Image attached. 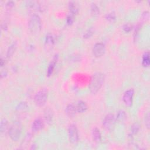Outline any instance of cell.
Masks as SVG:
<instances>
[{
	"instance_id": "1",
	"label": "cell",
	"mask_w": 150,
	"mask_h": 150,
	"mask_svg": "<svg viewBox=\"0 0 150 150\" xmlns=\"http://www.w3.org/2000/svg\"><path fill=\"white\" fill-rule=\"evenodd\" d=\"M105 80V75L101 72H96L93 74L91 83L89 84V91L93 95L96 94L102 87Z\"/></svg>"
},
{
	"instance_id": "2",
	"label": "cell",
	"mask_w": 150,
	"mask_h": 150,
	"mask_svg": "<svg viewBox=\"0 0 150 150\" xmlns=\"http://www.w3.org/2000/svg\"><path fill=\"white\" fill-rule=\"evenodd\" d=\"M28 28L33 34H38L42 29V21L40 17L36 14H33L28 21Z\"/></svg>"
},
{
	"instance_id": "3",
	"label": "cell",
	"mask_w": 150,
	"mask_h": 150,
	"mask_svg": "<svg viewBox=\"0 0 150 150\" xmlns=\"http://www.w3.org/2000/svg\"><path fill=\"white\" fill-rule=\"evenodd\" d=\"M22 126L18 122H14L10 127L8 131L9 137L13 141H17L21 135Z\"/></svg>"
},
{
	"instance_id": "4",
	"label": "cell",
	"mask_w": 150,
	"mask_h": 150,
	"mask_svg": "<svg viewBox=\"0 0 150 150\" xmlns=\"http://www.w3.org/2000/svg\"><path fill=\"white\" fill-rule=\"evenodd\" d=\"M48 92L47 89H43L39 91L34 97V102L37 106H43L47 101Z\"/></svg>"
},
{
	"instance_id": "5",
	"label": "cell",
	"mask_w": 150,
	"mask_h": 150,
	"mask_svg": "<svg viewBox=\"0 0 150 150\" xmlns=\"http://www.w3.org/2000/svg\"><path fill=\"white\" fill-rule=\"evenodd\" d=\"M68 136L72 144H76L79 141V136L78 128L76 125L72 124L68 128Z\"/></svg>"
},
{
	"instance_id": "6",
	"label": "cell",
	"mask_w": 150,
	"mask_h": 150,
	"mask_svg": "<svg viewBox=\"0 0 150 150\" xmlns=\"http://www.w3.org/2000/svg\"><path fill=\"white\" fill-rule=\"evenodd\" d=\"M116 122V120L113 114H109L106 116L103 120V126L106 130L111 131L114 127Z\"/></svg>"
},
{
	"instance_id": "7",
	"label": "cell",
	"mask_w": 150,
	"mask_h": 150,
	"mask_svg": "<svg viewBox=\"0 0 150 150\" xmlns=\"http://www.w3.org/2000/svg\"><path fill=\"white\" fill-rule=\"evenodd\" d=\"M134 95V90L133 89H130L124 92L123 96V100L126 106L128 107L132 106Z\"/></svg>"
},
{
	"instance_id": "8",
	"label": "cell",
	"mask_w": 150,
	"mask_h": 150,
	"mask_svg": "<svg viewBox=\"0 0 150 150\" xmlns=\"http://www.w3.org/2000/svg\"><path fill=\"white\" fill-rule=\"evenodd\" d=\"M106 52V47L103 43H96L93 48V53L96 57H100L103 56Z\"/></svg>"
},
{
	"instance_id": "9",
	"label": "cell",
	"mask_w": 150,
	"mask_h": 150,
	"mask_svg": "<svg viewBox=\"0 0 150 150\" xmlns=\"http://www.w3.org/2000/svg\"><path fill=\"white\" fill-rule=\"evenodd\" d=\"M43 127V122L41 118H37L34 121L32 124L31 129L33 132H38L42 130Z\"/></svg>"
},
{
	"instance_id": "10",
	"label": "cell",
	"mask_w": 150,
	"mask_h": 150,
	"mask_svg": "<svg viewBox=\"0 0 150 150\" xmlns=\"http://www.w3.org/2000/svg\"><path fill=\"white\" fill-rule=\"evenodd\" d=\"M65 112L69 117H73L76 115L77 112L76 106L72 103L69 104L66 107Z\"/></svg>"
},
{
	"instance_id": "11",
	"label": "cell",
	"mask_w": 150,
	"mask_h": 150,
	"mask_svg": "<svg viewBox=\"0 0 150 150\" xmlns=\"http://www.w3.org/2000/svg\"><path fill=\"white\" fill-rule=\"evenodd\" d=\"M76 108L77 112L79 113H83L86 111L88 109V106L86 102L83 101H79L76 105Z\"/></svg>"
},
{
	"instance_id": "12",
	"label": "cell",
	"mask_w": 150,
	"mask_h": 150,
	"mask_svg": "<svg viewBox=\"0 0 150 150\" xmlns=\"http://www.w3.org/2000/svg\"><path fill=\"white\" fill-rule=\"evenodd\" d=\"M57 59H58L57 55H55V57H53V60L51 61V62L49 64L48 68V71H47V76H48L49 77L52 74L53 70L55 69L57 61Z\"/></svg>"
},
{
	"instance_id": "13",
	"label": "cell",
	"mask_w": 150,
	"mask_h": 150,
	"mask_svg": "<svg viewBox=\"0 0 150 150\" xmlns=\"http://www.w3.org/2000/svg\"><path fill=\"white\" fill-rule=\"evenodd\" d=\"M69 9L70 11V14L75 16L79 12V7L78 4L74 1H70L69 3Z\"/></svg>"
},
{
	"instance_id": "14",
	"label": "cell",
	"mask_w": 150,
	"mask_h": 150,
	"mask_svg": "<svg viewBox=\"0 0 150 150\" xmlns=\"http://www.w3.org/2000/svg\"><path fill=\"white\" fill-rule=\"evenodd\" d=\"M92 137L95 143H99L101 141V135L100 130L96 127L92 131Z\"/></svg>"
},
{
	"instance_id": "15",
	"label": "cell",
	"mask_w": 150,
	"mask_h": 150,
	"mask_svg": "<svg viewBox=\"0 0 150 150\" xmlns=\"http://www.w3.org/2000/svg\"><path fill=\"white\" fill-rule=\"evenodd\" d=\"M53 116V113L52 110L51 109L48 108L45 110V111H44V117H45V120H46L47 123L49 124L52 122Z\"/></svg>"
},
{
	"instance_id": "16",
	"label": "cell",
	"mask_w": 150,
	"mask_h": 150,
	"mask_svg": "<svg viewBox=\"0 0 150 150\" xmlns=\"http://www.w3.org/2000/svg\"><path fill=\"white\" fill-rule=\"evenodd\" d=\"M127 118L126 113L123 110H120L117 112L116 117V120L118 122H123Z\"/></svg>"
},
{
	"instance_id": "17",
	"label": "cell",
	"mask_w": 150,
	"mask_h": 150,
	"mask_svg": "<svg viewBox=\"0 0 150 150\" xmlns=\"http://www.w3.org/2000/svg\"><path fill=\"white\" fill-rule=\"evenodd\" d=\"M17 48V43L16 42H15L11 45L8 49V51H7V57L8 58L11 57L13 55L14 52H16Z\"/></svg>"
},
{
	"instance_id": "18",
	"label": "cell",
	"mask_w": 150,
	"mask_h": 150,
	"mask_svg": "<svg viewBox=\"0 0 150 150\" xmlns=\"http://www.w3.org/2000/svg\"><path fill=\"white\" fill-rule=\"evenodd\" d=\"M150 64V59H149V53L148 52H146L144 53L142 59V65L144 67H148Z\"/></svg>"
},
{
	"instance_id": "19",
	"label": "cell",
	"mask_w": 150,
	"mask_h": 150,
	"mask_svg": "<svg viewBox=\"0 0 150 150\" xmlns=\"http://www.w3.org/2000/svg\"><path fill=\"white\" fill-rule=\"evenodd\" d=\"M140 129V126L138 123H134L131 127L130 129V134L131 136H134L137 134Z\"/></svg>"
},
{
	"instance_id": "20",
	"label": "cell",
	"mask_w": 150,
	"mask_h": 150,
	"mask_svg": "<svg viewBox=\"0 0 150 150\" xmlns=\"http://www.w3.org/2000/svg\"><path fill=\"white\" fill-rule=\"evenodd\" d=\"M91 9L92 16L94 17H97L99 16L100 14V9L96 4L92 3L91 7Z\"/></svg>"
},
{
	"instance_id": "21",
	"label": "cell",
	"mask_w": 150,
	"mask_h": 150,
	"mask_svg": "<svg viewBox=\"0 0 150 150\" xmlns=\"http://www.w3.org/2000/svg\"><path fill=\"white\" fill-rule=\"evenodd\" d=\"M8 121L5 118H3L1 122V124H0V131H1V134L7 131L8 128Z\"/></svg>"
},
{
	"instance_id": "22",
	"label": "cell",
	"mask_w": 150,
	"mask_h": 150,
	"mask_svg": "<svg viewBox=\"0 0 150 150\" xmlns=\"http://www.w3.org/2000/svg\"><path fill=\"white\" fill-rule=\"evenodd\" d=\"M106 19L110 22H113L116 20V15L114 12H110L106 14Z\"/></svg>"
},
{
	"instance_id": "23",
	"label": "cell",
	"mask_w": 150,
	"mask_h": 150,
	"mask_svg": "<svg viewBox=\"0 0 150 150\" xmlns=\"http://www.w3.org/2000/svg\"><path fill=\"white\" fill-rule=\"evenodd\" d=\"M54 43V38L51 34H48L45 38V44L47 46H52Z\"/></svg>"
},
{
	"instance_id": "24",
	"label": "cell",
	"mask_w": 150,
	"mask_h": 150,
	"mask_svg": "<svg viewBox=\"0 0 150 150\" xmlns=\"http://www.w3.org/2000/svg\"><path fill=\"white\" fill-rule=\"evenodd\" d=\"M27 107H28L27 103L26 102H25V101H22V102H20L17 105L16 109H17V110L21 111V110H24L26 109Z\"/></svg>"
},
{
	"instance_id": "25",
	"label": "cell",
	"mask_w": 150,
	"mask_h": 150,
	"mask_svg": "<svg viewBox=\"0 0 150 150\" xmlns=\"http://www.w3.org/2000/svg\"><path fill=\"white\" fill-rule=\"evenodd\" d=\"M93 29L92 28H90L87 29L86 31V32L84 34L83 37L85 39H87L91 38L93 35Z\"/></svg>"
},
{
	"instance_id": "26",
	"label": "cell",
	"mask_w": 150,
	"mask_h": 150,
	"mask_svg": "<svg viewBox=\"0 0 150 150\" xmlns=\"http://www.w3.org/2000/svg\"><path fill=\"white\" fill-rule=\"evenodd\" d=\"M132 25L130 23H126L123 26L124 31L126 32H130L132 30Z\"/></svg>"
},
{
	"instance_id": "27",
	"label": "cell",
	"mask_w": 150,
	"mask_h": 150,
	"mask_svg": "<svg viewBox=\"0 0 150 150\" xmlns=\"http://www.w3.org/2000/svg\"><path fill=\"white\" fill-rule=\"evenodd\" d=\"M145 123L147 128L149 129L150 126V115L149 112H147L145 115Z\"/></svg>"
},
{
	"instance_id": "28",
	"label": "cell",
	"mask_w": 150,
	"mask_h": 150,
	"mask_svg": "<svg viewBox=\"0 0 150 150\" xmlns=\"http://www.w3.org/2000/svg\"><path fill=\"white\" fill-rule=\"evenodd\" d=\"M149 18V13L148 11H144L141 15V20L143 21H147Z\"/></svg>"
},
{
	"instance_id": "29",
	"label": "cell",
	"mask_w": 150,
	"mask_h": 150,
	"mask_svg": "<svg viewBox=\"0 0 150 150\" xmlns=\"http://www.w3.org/2000/svg\"><path fill=\"white\" fill-rule=\"evenodd\" d=\"M74 16H73V15L69 14L68 17H67V18H66V23L68 25H70L73 24V21H74Z\"/></svg>"
},
{
	"instance_id": "30",
	"label": "cell",
	"mask_w": 150,
	"mask_h": 150,
	"mask_svg": "<svg viewBox=\"0 0 150 150\" xmlns=\"http://www.w3.org/2000/svg\"><path fill=\"white\" fill-rule=\"evenodd\" d=\"M14 5H15V3L13 1H8L7 3V4L5 5V7L7 10H9V9L13 8Z\"/></svg>"
},
{
	"instance_id": "31",
	"label": "cell",
	"mask_w": 150,
	"mask_h": 150,
	"mask_svg": "<svg viewBox=\"0 0 150 150\" xmlns=\"http://www.w3.org/2000/svg\"><path fill=\"white\" fill-rule=\"evenodd\" d=\"M7 72L6 70H4V71H2L1 72V78H4V77H5L7 76Z\"/></svg>"
},
{
	"instance_id": "32",
	"label": "cell",
	"mask_w": 150,
	"mask_h": 150,
	"mask_svg": "<svg viewBox=\"0 0 150 150\" xmlns=\"http://www.w3.org/2000/svg\"><path fill=\"white\" fill-rule=\"evenodd\" d=\"M0 64H1V67H3L4 66V65L5 64V62H4V61L3 59H1V62H0Z\"/></svg>"
}]
</instances>
